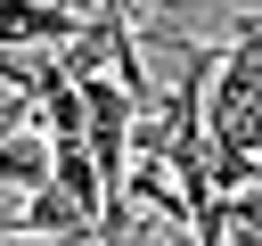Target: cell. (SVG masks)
<instances>
[{
  "label": "cell",
  "instance_id": "cell-1",
  "mask_svg": "<svg viewBox=\"0 0 262 246\" xmlns=\"http://www.w3.org/2000/svg\"><path fill=\"white\" fill-rule=\"evenodd\" d=\"M205 139L229 156H262V25H246L237 49L205 74Z\"/></svg>",
  "mask_w": 262,
  "mask_h": 246
},
{
  "label": "cell",
  "instance_id": "cell-2",
  "mask_svg": "<svg viewBox=\"0 0 262 246\" xmlns=\"http://www.w3.org/2000/svg\"><path fill=\"white\" fill-rule=\"evenodd\" d=\"M90 16L57 8V0H0V49H49V41H74Z\"/></svg>",
  "mask_w": 262,
  "mask_h": 246
},
{
  "label": "cell",
  "instance_id": "cell-3",
  "mask_svg": "<svg viewBox=\"0 0 262 246\" xmlns=\"http://www.w3.org/2000/svg\"><path fill=\"white\" fill-rule=\"evenodd\" d=\"M16 230H33V238H74V230H98V221L74 205V189H66V180H41V189H25Z\"/></svg>",
  "mask_w": 262,
  "mask_h": 246
}]
</instances>
